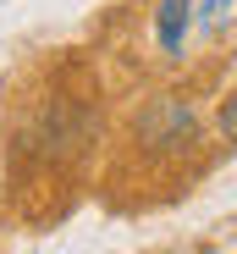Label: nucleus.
I'll return each mask as SVG.
<instances>
[{"label":"nucleus","instance_id":"obj_1","mask_svg":"<svg viewBox=\"0 0 237 254\" xmlns=\"http://www.w3.org/2000/svg\"><path fill=\"white\" fill-rule=\"evenodd\" d=\"M133 138L143 149H154V155H182L199 138V116H193V105L182 94H154L133 122Z\"/></svg>","mask_w":237,"mask_h":254},{"label":"nucleus","instance_id":"obj_2","mask_svg":"<svg viewBox=\"0 0 237 254\" xmlns=\"http://www.w3.org/2000/svg\"><path fill=\"white\" fill-rule=\"evenodd\" d=\"M188 17H193V6H188V0H160V17H154V39H160V50H166V56H177V50H182Z\"/></svg>","mask_w":237,"mask_h":254},{"label":"nucleus","instance_id":"obj_4","mask_svg":"<svg viewBox=\"0 0 237 254\" xmlns=\"http://www.w3.org/2000/svg\"><path fill=\"white\" fill-rule=\"evenodd\" d=\"M226 6H232V0H204V11H199V17L215 28V22H226Z\"/></svg>","mask_w":237,"mask_h":254},{"label":"nucleus","instance_id":"obj_3","mask_svg":"<svg viewBox=\"0 0 237 254\" xmlns=\"http://www.w3.org/2000/svg\"><path fill=\"white\" fill-rule=\"evenodd\" d=\"M215 127H221V138H232V144H237V94H226V100H221Z\"/></svg>","mask_w":237,"mask_h":254}]
</instances>
